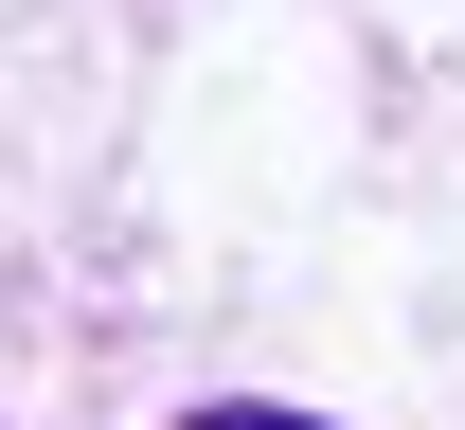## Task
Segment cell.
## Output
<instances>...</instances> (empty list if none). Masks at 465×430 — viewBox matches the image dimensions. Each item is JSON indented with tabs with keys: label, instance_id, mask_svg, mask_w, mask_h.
Returning <instances> with one entry per match:
<instances>
[{
	"label": "cell",
	"instance_id": "obj_1",
	"mask_svg": "<svg viewBox=\"0 0 465 430\" xmlns=\"http://www.w3.org/2000/svg\"><path fill=\"white\" fill-rule=\"evenodd\" d=\"M179 430H322V413H269V395H232V413H179Z\"/></svg>",
	"mask_w": 465,
	"mask_h": 430
}]
</instances>
